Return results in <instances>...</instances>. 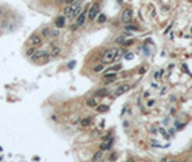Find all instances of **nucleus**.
<instances>
[{
    "label": "nucleus",
    "instance_id": "1",
    "mask_svg": "<svg viewBox=\"0 0 192 162\" xmlns=\"http://www.w3.org/2000/svg\"><path fill=\"white\" fill-rule=\"evenodd\" d=\"M119 55H121V50H119V48H112V49H108L103 55H102V63L103 65H111V63H113L118 58H119Z\"/></svg>",
    "mask_w": 192,
    "mask_h": 162
},
{
    "label": "nucleus",
    "instance_id": "2",
    "mask_svg": "<svg viewBox=\"0 0 192 162\" xmlns=\"http://www.w3.org/2000/svg\"><path fill=\"white\" fill-rule=\"evenodd\" d=\"M89 5H86L85 7H82V12L79 13V16L76 17V20H75V25L72 26V30H75V29H79V27H82L85 23H86V20H87V12H89Z\"/></svg>",
    "mask_w": 192,
    "mask_h": 162
},
{
    "label": "nucleus",
    "instance_id": "3",
    "mask_svg": "<svg viewBox=\"0 0 192 162\" xmlns=\"http://www.w3.org/2000/svg\"><path fill=\"white\" fill-rule=\"evenodd\" d=\"M29 43H30V46H35V48L42 46V45H43V37H42V35H40V33H33V35H30Z\"/></svg>",
    "mask_w": 192,
    "mask_h": 162
},
{
    "label": "nucleus",
    "instance_id": "4",
    "mask_svg": "<svg viewBox=\"0 0 192 162\" xmlns=\"http://www.w3.org/2000/svg\"><path fill=\"white\" fill-rule=\"evenodd\" d=\"M47 58H49V52L45 49H39V48L36 49V52L32 56L33 60H47Z\"/></svg>",
    "mask_w": 192,
    "mask_h": 162
},
{
    "label": "nucleus",
    "instance_id": "5",
    "mask_svg": "<svg viewBox=\"0 0 192 162\" xmlns=\"http://www.w3.org/2000/svg\"><path fill=\"white\" fill-rule=\"evenodd\" d=\"M99 15V5L95 3L89 7V12H87V20H95L96 16Z\"/></svg>",
    "mask_w": 192,
    "mask_h": 162
},
{
    "label": "nucleus",
    "instance_id": "6",
    "mask_svg": "<svg viewBox=\"0 0 192 162\" xmlns=\"http://www.w3.org/2000/svg\"><path fill=\"white\" fill-rule=\"evenodd\" d=\"M47 52H49V58H57V56L62 53V48H60L59 45H55V43H52Z\"/></svg>",
    "mask_w": 192,
    "mask_h": 162
},
{
    "label": "nucleus",
    "instance_id": "7",
    "mask_svg": "<svg viewBox=\"0 0 192 162\" xmlns=\"http://www.w3.org/2000/svg\"><path fill=\"white\" fill-rule=\"evenodd\" d=\"M116 79H118V76H116L115 72H106V73L103 75V83H105V85L113 83Z\"/></svg>",
    "mask_w": 192,
    "mask_h": 162
},
{
    "label": "nucleus",
    "instance_id": "8",
    "mask_svg": "<svg viewBox=\"0 0 192 162\" xmlns=\"http://www.w3.org/2000/svg\"><path fill=\"white\" fill-rule=\"evenodd\" d=\"M66 19H67V17H65L63 15L57 16V17L55 19V27H56V29H63V27L66 26Z\"/></svg>",
    "mask_w": 192,
    "mask_h": 162
},
{
    "label": "nucleus",
    "instance_id": "9",
    "mask_svg": "<svg viewBox=\"0 0 192 162\" xmlns=\"http://www.w3.org/2000/svg\"><path fill=\"white\" fill-rule=\"evenodd\" d=\"M132 17H133V12H132V9H125L123 13H122V20H123L125 23H129V22L132 20Z\"/></svg>",
    "mask_w": 192,
    "mask_h": 162
},
{
    "label": "nucleus",
    "instance_id": "10",
    "mask_svg": "<svg viewBox=\"0 0 192 162\" xmlns=\"http://www.w3.org/2000/svg\"><path fill=\"white\" fill-rule=\"evenodd\" d=\"M129 89H131V85H129V83H123V85H121V86L116 89V93H115V95H116V96L123 95V93H125V92H128Z\"/></svg>",
    "mask_w": 192,
    "mask_h": 162
},
{
    "label": "nucleus",
    "instance_id": "11",
    "mask_svg": "<svg viewBox=\"0 0 192 162\" xmlns=\"http://www.w3.org/2000/svg\"><path fill=\"white\" fill-rule=\"evenodd\" d=\"M86 106H89V108H96V106H98L99 105V100H98V98H89V99H86Z\"/></svg>",
    "mask_w": 192,
    "mask_h": 162
},
{
    "label": "nucleus",
    "instance_id": "12",
    "mask_svg": "<svg viewBox=\"0 0 192 162\" xmlns=\"http://www.w3.org/2000/svg\"><path fill=\"white\" fill-rule=\"evenodd\" d=\"M108 95H109V90L105 89V88L95 92V98H105V96H108Z\"/></svg>",
    "mask_w": 192,
    "mask_h": 162
},
{
    "label": "nucleus",
    "instance_id": "13",
    "mask_svg": "<svg viewBox=\"0 0 192 162\" xmlns=\"http://www.w3.org/2000/svg\"><path fill=\"white\" fill-rule=\"evenodd\" d=\"M80 126H83V128H86V126H90L92 125V118H83V119H80Z\"/></svg>",
    "mask_w": 192,
    "mask_h": 162
},
{
    "label": "nucleus",
    "instance_id": "14",
    "mask_svg": "<svg viewBox=\"0 0 192 162\" xmlns=\"http://www.w3.org/2000/svg\"><path fill=\"white\" fill-rule=\"evenodd\" d=\"M102 156H103V152L99 149L98 152H96V153L93 155V158H92V162H99V161L102 159Z\"/></svg>",
    "mask_w": 192,
    "mask_h": 162
},
{
    "label": "nucleus",
    "instance_id": "15",
    "mask_svg": "<svg viewBox=\"0 0 192 162\" xmlns=\"http://www.w3.org/2000/svg\"><path fill=\"white\" fill-rule=\"evenodd\" d=\"M103 69H105V65L99 63V65L93 66V73H101V72H103Z\"/></svg>",
    "mask_w": 192,
    "mask_h": 162
},
{
    "label": "nucleus",
    "instance_id": "16",
    "mask_svg": "<svg viewBox=\"0 0 192 162\" xmlns=\"http://www.w3.org/2000/svg\"><path fill=\"white\" fill-rule=\"evenodd\" d=\"M36 49H37V48H35V46H29V48L26 49V56H27V58H32L33 53L36 52Z\"/></svg>",
    "mask_w": 192,
    "mask_h": 162
},
{
    "label": "nucleus",
    "instance_id": "17",
    "mask_svg": "<svg viewBox=\"0 0 192 162\" xmlns=\"http://www.w3.org/2000/svg\"><path fill=\"white\" fill-rule=\"evenodd\" d=\"M108 109H109V106H108V105H98V106H96V110H98L99 113L108 112Z\"/></svg>",
    "mask_w": 192,
    "mask_h": 162
},
{
    "label": "nucleus",
    "instance_id": "18",
    "mask_svg": "<svg viewBox=\"0 0 192 162\" xmlns=\"http://www.w3.org/2000/svg\"><path fill=\"white\" fill-rule=\"evenodd\" d=\"M99 149L103 152V151H109L111 149V142H102L101 143V146H99Z\"/></svg>",
    "mask_w": 192,
    "mask_h": 162
},
{
    "label": "nucleus",
    "instance_id": "19",
    "mask_svg": "<svg viewBox=\"0 0 192 162\" xmlns=\"http://www.w3.org/2000/svg\"><path fill=\"white\" fill-rule=\"evenodd\" d=\"M49 33H50V29H49V27H43V29L40 30V35H42L43 39H45V37H49Z\"/></svg>",
    "mask_w": 192,
    "mask_h": 162
},
{
    "label": "nucleus",
    "instance_id": "20",
    "mask_svg": "<svg viewBox=\"0 0 192 162\" xmlns=\"http://www.w3.org/2000/svg\"><path fill=\"white\" fill-rule=\"evenodd\" d=\"M96 22H98V23H105L106 22V16L102 15V13H99L98 16H96Z\"/></svg>",
    "mask_w": 192,
    "mask_h": 162
},
{
    "label": "nucleus",
    "instance_id": "21",
    "mask_svg": "<svg viewBox=\"0 0 192 162\" xmlns=\"http://www.w3.org/2000/svg\"><path fill=\"white\" fill-rule=\"evenodd\" d=\"M49 37H52V39H56V37H59V30H52V29H50Z\"/></svg>",
    "mask_w": 192,
    "mask_h": 162
},
{
    "label": "nucleus",
    "instance_id": "22",
    "mask_svg": "<svg viewBox=\"0 0 192 162\" xmlns=\"http://www.w3.org/2000/svg\"><path fill=\"white\" fill-rule=\"evenodd\" d=\"M121 65H116V66H113V68H111V70L109 72H116V70H121Z\"/></svg>",
    "mask_w": 192,
    "mask_h": 162
},
{
    "label": "nucleus",
    "instance_id": "23",
    "mask_svg": "<svg viewBox=\"0 0 192 162\" xmlns=\"http://www.w3.org/2000/svg\"><path fill=\"white\" fill-rule=\"evenodd\" d=\"M138 29H139L138 26H131V25L128 26V30H138Z\"/></svg>",
    "mask_w": 192,
    "mask_h": 162
},
{
    "label": "nucleus",
    "instance_id": "24",
    "mask_svg": "<svg viewBox=\"0 0 192 162\" xmlns=\"http://www.w3.org/2000/svg\"><path fill=\"white\" fill-rule=\"evenodd\" d=\"M73 2H76V0H65V3H66V5H72Z\"/></svg>",
    "mask_w": 192,
    "mask_h": 162
},
{
    "label": "nucleus",
    "instance_id": "25",
    "mask_svg": "<svg viewBox=\"0 0 192 162\" xmlns=\"http://www.w3.org/2000/svg\"><path fill=\"white\" fill-rule=\"evenodd\" d=\"M116 42H118V43H122V42H123V37H116Z\"/></svg>",
    "mask_w": 192,
    "mask_h": 162
},
{
    "label": "nucleus",
    "instance_id": "26",
    "mask_svg": "<svg viewBox=\"0 0 192 162\" xmlns=\"http://www.w3.org/2000/svg\"><path fill=\"white\" fill-rule=\"evenodd\" d=\"M62 3H65V0H56V5H62Z\"/></svg>",
    "mask_w": 192,
    "mask_h": 162
},
{
    "label": "nucleus",
    "instance_id": "27",
    "mask_svg": "<svg viewBox=\"0 0 192 162\" xmlns=\"http://www.w3.org/2000/svg\"><path fill=\"white\" fill-rule=\"evenodd\" d=\"M153 103H155V102H153V100H149V102H148V106H152V105H153Z\"/></svg>",
    "mask_w": 192,
    "mask_h": 162
},
{
    "label": "nucleus",
    "instance_id": "28",
    "mask_svg": "<svg viewBox=\"0 0 192 162\" xmlns=\"http://www.w3.org/2000/svg\"><path fill=\"white\" fill-rule=\"evenodd\" d=\"M2 16H3V10L0 9V19H2Z\"/></svg>",
    "mask_w": 192,
    "mask_h": 162
},
{
    "label": "nucleus",
    "instance_id": "29",
    "mask_svg": "<svg viewBox=\"0 0 192 162\" xmlns=\"http://www.w3.org/2000/svg\"><path fill=\"white\" fill-rule=\"evenodd\" d=\"M181 162H188V161H186V159H182V161H181Z\"/></svg>",
    "mask_w": 192,
    "mask_h": 162
},
{
    "label": "nucleus",
    "instance_id": "30",
    "mask_svg": "<svg viewBox=\"0 0 192 162\" xmlns=\"http://www.w3.org/2000/svg\"><path fill=\"white\" fill-rule=\"evenodd\" d=\"M169 162H176V161H169Z\"/></svg>",
    "mask_w": 192,
    "mask_h": 162
}]
</instances>
